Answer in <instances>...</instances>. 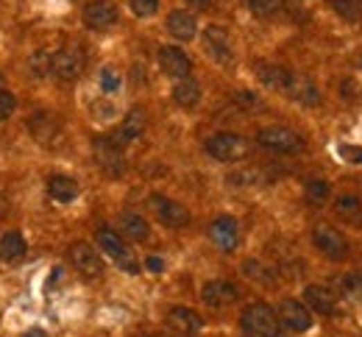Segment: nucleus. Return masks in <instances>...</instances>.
Instances as JSON below:
<instances>
[{
	"instance_id": "obj_31",
	"label": "nucleus",
	"mask_w": 362,
	"mask_h": 337,
	"mask_svg": "<svg viewBox=\"0 0 362 337\" xmlns=\"http://www.w3.org/2000/svg\"><path fill=\"white\" fill-rule=\"evenodd\" d=\"M28 70L34 78H42L48 73H53V53L51 51H37L31 59H28Z\"/></svg>"
},
{
	"instance_id": "obj_29",
	"label": "nucleus",
	"mask_w": 362,
	"mask_h": 337,
	"mask_svg": "<svg viewBox=\"0 0 362 337\" xmlns=\"http://www.w3.org/2000/svg\"><path fill=\"white\" fill-rule=\"evenodd\" d=\"M329 196H331V187H329V182H323V179H309L307 187H304V198H307L312 207L326 204Z\"/></svg>"
},
{
	"instance_id": "obj_13",
	"label": "nucleus",
	"mask_w": 362,
	"mask_h": 337,
	"mask_svg": "<svg viewBox=\"0 0 362 337\" xmlns=\"http://www.w3.org/2000/svg\"><path fill=\"white\" fill-rule=\"evenodd\" d=\"M28 131L42 145H59L62 142V123L51 112H37L28 117Z\"/></svg>"
},
{
	"instance_id": "obj_37",
	"label": "nucleus",
	"mask_w": 362,
	"mask_h": 337,
	"mask_svg": "<svg viewBox=\"0 0 362 337\" xmlns=\"http://www.w3.org/2000/svg\"><path fill=\"white\" fill-rule=\"evenodd\" d=\"M340 153H343L348 162H362V148H356V145H343Z\"/></svg>"
},
{
	"instance_id": "obj_18",
	"label": "nucleus",
	"mask_w": 362,
	"mask_h": 337,
	"mask_svg": "<svg viewBox=\"0 0 362 337\" xmlns=\"http://www.w3.org/2000/svg\"><path fill=\"white\" fill-rule=\"evenodd\" d=\"M284 95L293 98V101L301 103V106H318V103H320V92H318L315 81H312L309 76H301V73H293V76H290V84H287Z\"/></svg>"
},
{
	"instance_id": "obj_19",
	"label": "nucleus",
	"mask_w": 362,
	"mask_h": 337,
	"mask_svg": "<svg viewBox=\"0 0 362 337\" xmlns=\"http://www.w3.org/2000/svg\"><path fill=\"white\" fill-rule=\"evenodd\" d=\"M304 304L312 312H320V315H334L337 312V295H334V290H329L323 284H307L304 287Z\"/></svg>"
},
{
	"instance_id": "obj_39",
	"label": "nucleus",
	"mask_w": 362,
	"mask_h": 337,
	"mask_svg": "<svg viewBox=\"0 0 362 337\" xmlns=\"http://www.w3.org/2000/svg\"><path fill=\"white\" fill-rule=\"evenodd\" d=\"M145 268H148L150 273H162V270H164V262H162L159 257H148V259H145Z\"/></svg>"
},
{
	"instance_id": "obj_1",
	"label": "nucleus",
	"mask_w": 362,
	"mask_h": 337,
	"mask_svg": "<svg viewBox=\"0 0 362 337\" xmlns=\"http://www.w3.org/2000/svg\"><path fill=\"white\" fill-rule=\"evenodd\" d=\"M240 329L245 337H282L284 329H282V320H279V312H273V306L257 301V304H248L240 315Z\"/></svg>"
},
{
	"instance_id": "obj_23",
	"label": "nucleus",
	"mask_w": 362,
	"mask_h": 337,
	"mask_svg": "<svg viewBox=\"0 0 362 337\" xmlns=\"http://www.w3.org/2000/svg\"><path fill=\"white\" fill-rule=\"evenodd\" d=\"M290 76H293V70L279 67V64H259L257 67V78L262 81V87H268L273 92H284L290 84Z\"/></svg>"
},
{
	"instance_id": "obj_36",
	"label": "nucleus",
	"mask_w": 362,
	"mask_h": 337,
	"mask_svg": "<svg viewBox=\"0 0 362 337\" xmlns=\"http://www.w3.org/2000/svg\"><path fill=\"white\" fill-rule=\"evenodd\" d=\"M17 109V98L9 89H0V120H9Z\"/></svg>"
},
{
	"instance_id": "obj_8",
	"label": "nucleus",
	"mask_w": 362,
	"mask_h": 337,
	"mask_svg": "<svg viewBox=\"0 0 362 337\" xmlns=\"http://www.w3.org/2000/svg\"><path fill=\"white\" fill-rule=\"evenodd\" d=\"M148 204H150L156 221H159L162 226H167V229H184V226L190 223V209L181 207L178 201H170V198H164V196H150Z\"/></svg>"
},
{
	"instance_id": "obj_38",
	"label": "nucleus",
	"mask_w": 362,
	"mask_h": 337,
	"mask_svg": "<svg viewBox=\"0 0 362 337\" xmlns=\"http://www.w3.org/2000/svg\"><path fill=\"white\" fill-rule=\"evenodd\" d=\"M95 114L103 117V120H109V117L114 114V106H112V103H95Z\"/></svg>"
},
{
	"instance_id": "obj_5",
	"label": "nucleus",
	"mask_w": 362,
	"mask_h": 337,
	"mask_svg": "<svg viewBox=\"0 0 362 337\" xmlns=\"http://www.w3.org/2000/svg\"><path fill=\"white\" fill-rule=\"evenodd\" d=\"M207 153L215 159V162H237L248 153V142L245 137L240 134H232V131H221V134H212L207 139Z\"/></svg>"
},
{
	"instance_id": "obj_41",
	"label": "nucleus",
	"mask_w": 362,
	"mask_h": 337,
	"mask_svg": "<svg viewBox=\"0 0 362 337\" xmlns=\"http://www.w3.org/2000/svg\"><path fill=\"white\" fill-rule=\"evenodd\" d=\"M187 3H190V6H196V9H207V6L212 3V0H187Z\"/></svg>"
},
{
	"instance_id": "obj_9",
	"label": "nucleus",
	"mask_w": 362,
	"mask_h": 337,
	"mask_svg": "<svg viewBox=\"0 0 362 337\" xmlns=\"http://www.w3.org/2000/svg\"><path fill=\"white\" fill-rule=\"evenodd\" d=\"M67 257H70L73 268H76L84 279H98V276L103 273V262H101L98 251H95L89 243H73Z\"/></svg>"
},
{
	"instance_id": "obj_34",
	"label": "nucleus",
	"mask_w": 362,
	"mask_h": 337,
	"mask_svg": "<svg viewBox=\"0 0 362 337\" xmlns=\"http://www.w3.org/2000/svg\"><path fill=\"white\" fill-rule=\"evenodd\" d=\"M243 273H245L248 279H254V282H273L270 268H265V265H259V262H254V259H248V262L243 265Z\"/></svg>"
},
{
	"instance_id": "obj_14",
	"label": "nucleus",
	"mask_w": 362,
	"mask_h": 337,
	"mask_svg": "<svg viewBox=\"0 0 362 337\" xmlns=\"http://www.w3.org/2000/svg\"><path fill=\"white\" fill-rule=\"evenodd\" d=\"M159 67L164 70V76H170V78H190V73H193V62H190V56L181 51V48H175V45H164V48H159Z\"/></svg>"
},
{
	"instance_id": "obj_26",
	"label": "nucleus",
	"mask_w": 362,
	"mask_h": 337,
	"mask_svg": "<svg viewBox=\"0 0 362 337\" xmlns=\"http://www.w3.org/2000/svg\"><path fill=\"white\" fill-rule=\"evenodd\" d=\"M334 295L362 298V270H348L334 279Z\"/></svg>"
},
{
	"instance_id": "obj_25",
	"label": "nucleus",
	"mask_w": 362,
	"mask_h": 337,
	"mask_svg": "<svg viewBox=\"0 0 362 337\" xmlns=\"http://www.w3.org/2000/svg\"><path fill=\"white\" fill-rule=\"evenodd\" d=\"M334 212H337V218H343L345 223L362 229V201H359L356 196H340V198L334 201Z\"/></svg>"
},
{
	"instance_id": "obj_44",
	"label": "nucleus",
	"mask_w": 362,
	"mask_h": 337,
	"mask_svg": "<svg viewBox=\"0 0 362 337\" xmlns=\"http://www.w3.org/2000/svg\"><path fill=\"white\" fill-rule=\"evenodd\" d=\"M139 337H150V334H139Z\"/></svg>"
},
{
	"instance_id": "obj_7",
	"label": "nucleus",
	"mask_w": 362,
	"mask_h": 337,
	"mask_svg": "<svg viewBox=\"0 0 362 337\" xmlns=\"http://www.w3.org/2000/svg\"><path fill=\"white\" fill-rule=\"evenodd\" d=\"M257 142H259L262 148H270V150H279V153H295V150L304 148V139H301L293 128H284V126L259 128Z\"/></svg>"
},
{
	"instance_id": "obj_28",
	"label": "nucleus",
	"mask_w": 362,
	"mask_h": 337,
	"mask_svg": "<svg viewBox=\"0 0 362 337\" xmlns=\"http://www.w3.org/2000/svg\"><path fill=\"white\" fill-rule=\"evenodd\" d=\"M120 226H123V232H126L131 240H137V243L148 240V234H150L148 221H145L142 215H137V212H123V215H120Z\"/></svg>"
},
{
	"instance_id": "obj_10",
	"label": "nucleus",
	"mask_w": 362,
	"mask_h": 337,
	"mask_svg": "<svg viewBox=\"0 0 362 337\" xmlns=\"http://www.w3.org/2000/svg\"><path fill=\"white\" fill-rule=\"evenodd\" d=\"M279 320L282 326H287L290 331H309L312 329V309L304 301L295 298H284L279 304Z\"/></svg>"
},
{
	"instance_id": "obj_2",
	"label": "nucleus",
	"mask_w": 362,
	"mask_h": 337,
	"mask_svg": "<svg viewBox=\"0 0 362 337\" xmlns=\"http://www.w3.org/2000/svg\"><path fill=\"white\" fill-rule=\"evenodd\" d=\"M92 153H95V164L112 179H120L126 173V156H123V145L109 134V137H98L92 142Z\"/></svg>"
},
{
	"instance_id": "obj_30",
	"label": "nucleus",
	"mask_w": 362,
	"mask_h": 337,
	"mask_svg": "<svg viewBox=\"0 0 362 337\" xmlns=\"http://www.w3.org/2000/svg\"><path fill=\"white\" fill-rule=\"evenodd\" d=\"M331 12H337L345 23H359L362 20V6L356 3V0H329Z\"/></svg>"
},
{
	"instance_id": "obj_27",
	"label": "nucleus",
	"mask_w": 362,
	"mask_h": 337,
	"mask_svg": "<svg viewBox=\"0 0 362 337\" xmlns=\"http://www.w3.org/2000/svg\"><path fill=\"white\" fill-rule=\"evenodd\" d=\"M26 254V240L20 232H6L0 237V259L3 262H15Z\"/></svg>"
},
{
	"instance_id": "obj_42",
	"label": "nucleus",
	"mask_w": 362,
	"mask_h": 337,
	"mask_svg": "<svg viewBox=\"0 0 362 337\" xmlns=\"http://www.w3.org/2000/svg\"><path fill=\"white\" fill-rule=\"evenodd\" d=\"M23 337H48V334H45L42 329H28V331H26Z\"/></svg>"
},
{
	"instance_id": "obj_16",
	"label": "nucleus",
	"mask_w": 362,
	"mask_h": 337,
	"mask_svg": "<svg viewBox=\"0 0 362 337\" xmlns=\"http://www.w3.org/2000/svg\"><path fill=\"white\" fill-rule=\"evenodd\" d=\"M209 237H212V243H215L223 254H232V251L240 245V226H237L234 218L221 215V218L212 221V226H209Z\"/></svg>"
},
{
	"instance_id": "obj_22",
	"label": "nucleus",
	"mask_w": 362,
	"mask_h": 337,
	"mask_svg": "<svg viewBox=\"0 0 362 337\" xmlns=\"http://www.w3.org/2000/svg\"><path fill=\"white\" fill-rule=\"evenodd\" d=\"M48 196H51L53 201H59V204H70V201H76V196H78V182H76L73 176L53 173V176L48 179Z\"/></svg>"
},
{
	"instance_id": "obj_15",
	"label": "nucleus",
	"mask_w": 362,
	"mask_h": 337,
	"mask_svg": "<svg viewBox=\"0 0 362 337\" xmlns=\"http://www.w3.org/2000/svg\"><path fill=\"white\" fill-rule=\"evenodd\" d=\"M117 6L112 3V0H89V3L84 6V23L87 28L92 31H103V28H112L117 23Z\"/></svg>"
},
{
	"instance_id": "obj_24",
	"label": "nucleus",
	"mask_w": 362,
	"mask_h": 337,
	"mask_svg": "<svg viewBox=\"0 0 362 337\" xmlns=\"http://www.w3.org/2000/svg\"><path fill=\"white\" fill-rule=\"evenodd\" d=\"M173 101L181 106V109H196L201 103V84L193 81V78H181L175 87H173Z\"/></svg>"
},
{
	"instance_id": "obj_32",
	"label": "nucleus",
	"mask_w": 362,
	"mask_h": 337,
	"mask_svg": "<svg viewBox=\"0 0 362 337\" xmlns=\"http://www.w3.org/2000/svg\"><path fill=\"white\" fill-rule=\"evenodd\" d=\"M282 6H284V0H248V9L257 17H273L282 12Z\"/></svg>"
},
{
	"instance_id": "obj_20",
	"label": "nucleus",
	"mask_w": 362,
	"mask_h": 337,
	"mask_svg": "<svg viewBox=\"0 0 362 337\" xmlns=\"http://www.w3.org/2000/svg\"><path fill=\"white\" fill-rule=\"evenodd\" d=\"M164 23H167V31H170L175 40H181V42L193 40L196 31H198V20H196V15L187 12V9H173Z\"/></svg>"
},
{
	"instance_id": "obj_3",
	"label": "nucleus",
	"mask_w": 362,
	"mask_h": 337,
	"mask_svg": "<svg viewBox=\"0 0 362 337\" xmlns=\"http://www.w3.org/2000/svg\"><path fill=\"white\" fill-rule=\"evenodd\" d=\"M95 243H98V248L103 251V254H109L126 273H137L139 270V262H137V257L131 254V248L126 245V240L114 232V229H98L95 232Z\"/></svg>"
},
{
	"instance_id": "obj_6",
	"label": "nucleus",
	"mask_w": 362,
	"mask_h": 337,
	"mask_svg": "<svg viewBox=\"0 0 362 337\" xmlns=\"http://www.w3.org/2000/svg\"><path fill=\"white\" fill-rule=\"evenodd\" d=\"M84 67H87V56H84V51L78 45H67V48H62V51L53 53V76L59 81H76V78H81Z\"/></svg>"
},
{
	"instance_id": "obj_35",
	"label": "nucleus",
	"mask_w": 362,
	"mask_h": 337,
	"mask_svg": "<svg viewBox=\"0 0 362 337\" xmlns=\"http://www.w3.org/2000/svg\"><path fill=\"white\" fill-rule=\"evenodd\" d=\"M131 12L137 17H153L159 12V0H131Z\"/></svg>"
},
{
	"instance_id": "obj_21",
	"label": "nucleus",
	"mask_w": 362,
	"mask_h": 337,
	"mask_svg": "<svg viewBox=\"0 0 362 337\" xmlns=\"http://www.w3.org/2000/svg\"><path fill=\"white\" fill-rule=\"evenodd\" d=\"M145 126H148V117H145V109H139V106H134L126 117H123V123H120V128L112 134L120 145H126V142H134L142 131H145Z\"/></svg>"
},
{
	"instance_id": "obj_12",
	"label": "nucleus",
	"mask_w": 362,
	"mask_h": 337,
	"mask_svg": "<svg viewBox=\"0 0 362 337\" xmlns=\"http://www.w3.org/2000/svg\"><path fill=\"white\" fill-rule=\"evenodd\" d=\"M204 51H207L209 59H215V62H221V64H229V62L234 59L232 37H229V31L221 28V26H209V28L204 31Z\"/></svg>"
},
{
	"instance_id": "obj_33",
	"label": "nucleus",
	"mask_w": 362,
	"mask_h": 337,
	"mask_svg": "<svg viewBox=\"0 0 362 337\" xmlns=\"http://www.w3.org/2000/svg\"><path fill=\"white\" fill-rule=\"evenodd\" d=\"M120 87H123L120 73H117L114 67H103V70H101V89H103L106 95H114V92H120Z\"/></svg>"
},
{
	"instance_id": "obj_11",
	"label": "nucleus",
	"mask_w": 362,
	"mask_h": 337,
	"mask_svg": "<svg viewBox=\"0 0 362 337\" xmlns=\"http://www.w3.org/2000/svg\"><path fill=\"white\" fill-rule=\"evenodd\" d=\"M167 329L175 337H193L204 329V318L190 306H173L167 312Z\"/></svg>"
},
{
	"instance_id": "obj_40",
	"label": "nucleus",
	"mask_w": 362,
	"mask_h": 337,
	"mask_svg": "<svg viewBox=\"0 0 362 337\" xmlns=\"http://www.w3.org/2000/svg\"><path fill=\"white\" fill-rule=\"evenodd\" d=\"M6 212H9V201H6V196L0 193V221L6 218Z\"/></svg>"
},
{
	"instance_id": "obj_43",
	"label": "nucleus",
	"mask_w": 362,
	"mask_h": 337,
	"mask_svg": "<svg viewBox=\"0 0 362 337\" xmlns=\"http://www.w3.org/2000/svg\"><path fill=\"white\" fill-rule=\"evenodd\" d=\"M150 337H175V334H150Z\"/></svg>"
},
{
	"instance_id": "obj_17",
	"label": "nucleus",
	"mask_w": 362,
	"mask_h": 337,
	"mask_svg": "<svg viewBox=\"0 0 362 337\" xmlns=\"http://www.w3.org/2000/svg\"><path fill=\"white\" fill-rule=\"evenodd\" d=\"M201 298H204L207 306L221 309V306H232L240 298V290L226 279H212V282H207L201 287Z\"/></svg>"
},
{
	"instance_id": "obj_4",
	"label": "nucleus",
	"mask_w": 362,
	"mask_h": 337,
	"mask_svg": "<svg viewBox=\"0 0 362 337\" xmlns=\"http://www.w3.org/2000/svg\"><path fill=\"white\" fill-rule=\"evenodd\" d=\"M312 245L318 248V254H323L331 262H340L348 257V237L329 223H318L312 229Z\"/></svg>"
}]
</instances>
